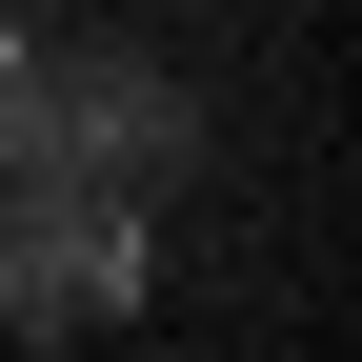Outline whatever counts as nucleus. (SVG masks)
<instances>
[{
	"mask_svg": "<svg viewBox=\"0 0 362 362\" xmlns=\"http://www.w3.org/2000/svg\"><path fill=\"white\" fill-rule=\"evenodd\" d=\"M101 302H141V202H101V181H40L0 161V322H101Z\"/></svg>",
	"mask_w": 362,
	"mask_h": 362,
	"instance_id": "1",
	"label": "nucleus"
}]
</instances>
